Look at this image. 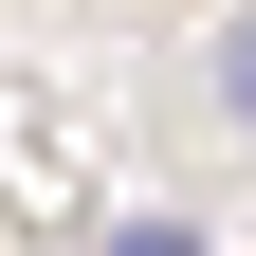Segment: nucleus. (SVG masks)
<instances>
[{
	"label": "nucleus",
	"mask_w": 256,
	"mask_h": 256,
	"mask_svg": "<svg viewBox=\"0 0 256 256\" xmlns=\"http://www.w3.org/2000/svg\"><path fill=\"white\" fill-rule=\"evenodd\" d=\"M220 110L256 128V18H238V37H220Z\"/></svg>",
	"instance_id": "f257e3e1"
}]
</instances>
